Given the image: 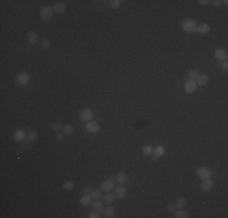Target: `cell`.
<instances>
[{
	"instance_id": "cell-30",
	"label": "cell",
	"mask_w": 228,
	"mask_h": 218,
	"mask_svg": "<svg viewBox=\"0 0 228 218\" xmlns=\"http://www.w3.org/2000/svg\"><path fill=\"white\" fill-rule=\"evenodd\" d=\"M74 188V182L73 181H66L63 183V189L64 190H73Z\"/></svg>"
},
{
	"instance_id": "cell-16",
	"label": "cell",
	"mask_w": 228,
	"mask_h": 218,
	"mask_svg": "<svg viewBox=\"0 0 228 218\" xmlns=\"http://www.w3.org/2000/svg\"><path fill=\"white\" fill-rule=\"evenodd\" d=\"M92 201V196L90 194H84L83 196H80L79 199V202L83 205V206H89Z\"/></svg>"
},
{
	"instance_id": "cell-2",
	"label": "cell",
	"mask_w": 228,
	"mask_h": 218,
	"mask_svg": "<svg viewBox=\"0 0 228 218\" xmlns=\"http://www.w3.org/2000/svg\"><path fill=\"white\" fill-rule=\"evenodd\" d=\"M114 182H115V179L113 177H108V179L103 181L100 184V189L102 192H104V193H109V192H112L114 189Z\"/></svg>"
},
{
	"instance_id": "cell-18",
	"label": "cell",
	"mask_w": 228,
	"mask_h": 218,
	"mask_svg": "<svg viewBox=\"0 0 228 218\" xmlns=\"http://www.w3.org/2000/svg\"><path fill=\"white\" fill-rule=\"evenodd\" d=\"M52 10L53 12L56 13H63L66 11V5L63 2H56L53 6H52Z\"/></svg>"
},
{
	"instance_id": "cell-23",
	"label": "cell",
	"mask_w": 228,
	"mask_h": 218,
	"mask_svg": "<svg viewBox=\"0 0 228 218\" xmlns=\"http://www.w3.org/2000/svg\"><path fill=\"white\" fill-rule=\"evenodd\" d=\"M37 139H38V132H37V131L32 130V131H29V132L27 133V141H29V142H35Z\"/></svg>"
},
{
	"instance_id": "cell-21",
	"label": "cell",
	"mask_w": 228,
	"mask_h": 218,
	"mask_svg": "<svg viewBox=\"0 0 228 218\" xmlns=\"http://www.w3.org/2000/svg\"><path fill=\"white\" fill-rule=\"evenodd\" d=\"M153 154L157 156V158H160L165 154V148L163 146H157L155 148H153Z\"/></svg>"
},
{
	"instance_id": "cell-7",
	"label": "cell",
	"mask_w": 228,
	"mask_h": 218,
	"mask_svg": "<svg viewBox=\"0 0 228 218\" xmlns=\"http://www.w3.org/2000/svg\"><path fill=\"white\" fill-rule=\"evenodd\" d=\"M79 116H80V120H81V121L88 122V121L92 120V118H93V111H92L90 108H84L80 110Z\"/></svg>"
},
{
	"instance_id": "cell-37",
	"label": "cell",
	"mask_w": 228,
	"mask_h": 218,
	"mask_svg": "<svg viewBox=\"0 0 228 218\" xmlns=\"http://www.w3.org/2000/svg\"><path fill=\"white\" fill-rule=\"evenodd\" d=\"M64 136H66V135H64L63 132H58L57 136H56V139H57V141H62V139L64 138Z\"/></svg>"
},
{
	"instance_id": "cell-4",
	"label": "cell",
	"mask_w": 228,
	"mask_h": 218,
	"mask_svg": "<svg viewBox=\"0 0 228 218\" xmlns=\"http://www.w3.org/2000/svg\"><path fill=\"white\" fill-rule=\"evenodd\" d=\"M15 80H16V84H17V85H20V86H26V85L29 84V81H31V76H29L28 73H26V72H21V73L16 76Z\"/></svg>"
},
{
	"instance_id": "cell-34",
	"label": "cell",
	"mask_w": 228,
	"mask_h": 218,
	"mask_svg": "<svg viewBox=\"0 0 228 218\" xmlns=\"http://www.w3.org/2000/svg\"><path fill=\"white\" fill-rule=\"evenodd\" d=\"M88 217H89V218H100V217H101V215H100V212H98V211H95V210H93L92 212H90V213H89V216H88Z\"/></svg>"
},
{
	"instance_id": "cell-3",
	"label": "cell",
	"mask_w": 228,
	"mask_h": 218,
	"mask_svg": "<svg viewBox=\"0 0 228 218\" xmlns=\"http://www.w3.org/2000/svg\"><path fill=\"white\" fill-rule=\"evenodd\" d=\"M39 15H40V18H42L43 21H45V22L50 21V19L52 18V16H53V10H52V6L46 5V6H44V7H42V10H40Z\"/></svg>"
},
{
	"instance_id": "cell-11",
	"label": "cell",
	"mask_w": 228,
	"mask_h": 218,
	"mask_svg": "<svg viewBox=\"0 0 228 218\" xmlns=\"http://www.w3.org/2000/svg\"><path fill=\"white\" fill-rule=\"evenodd\" d=\"M212 188H214V182L211 181V178L204 179V181L201 182V184H200V189H201L203 192H205V193L210 192Z\"/></svg>"
},
{
	"instance_id": "cell-32",
	"label": "cell",
	"mask_w": 228,
	"mask_h": 218,
	"mask_svg": "<svg viewBox=\"0 0 228 218\" xmlns=\"http://www.w3.org/2000/svg\"><path fill=\"white\" fill-rule=\"evenodd\" d=\"M120 4H121V1H120V0H110V1H109L110 7H113V9L119 7V6H120Z\"/></svg>"
},
{
	"instance_id": "cell-8",
	"label": "cell",
	"mask_w": 228,
	"mask_h": 218,
	"mask_svg": "<svg viewBox=\"0 0 228 218\" xmlns=\"http://www.w3.org/2000/svg\"><path fill=\"white\" fill-rule=\"evenodd\" d=\"M197 83L194 81V80H187L184 84H183V90H184V92L186 93H193L195 90H197Z\"/></svg>"
},
{
	"instance_id": "cell-40",
	"label": "cell",
	"mask_w": 228,
	"mask_h": 218,
	"mask_svg": "<svg viewBox=\"0 0 228 218\" xmlns=\"http://www.w3.org/2000/svg\"><path fill=\"white\" fill-rule=\"evenodd\" d=\"M198 2H199V5H208L210 2V0H199Z\"/></svg>"
},
{
	"instance_id": "cell-13",
	"label": "cell",
	"mask_w": 228,
	"mask_h": 218,
	"mask_svg": "<svg viewBox=\"0 0 228 218\" xmlns=\"http://www.w3.org/2000/svg\"><path fill=\"white\" fill-rule=\"evenodd\" d=\"M227 57H228V54L225 49H217V50L215 51V58L219 59V61H221V62L227 61Z\"/></svg>"
},
{
	"instance_id": "cell-36",
	"label": "cell",
	"mask_w": 228,
	"mask_h": 218,
	"mask_svg": "<svg viewBox=\"0 0 228 218\" xmlns=\"http://www.w3.org/2000/svg\"><path fill=\"white\" fill-rule=\"evenodd\" d=\"M220 67H221V69H222L223 72H227V69H228V62H227V61H223V62H221V63H220Z\"/></svg>"
},
{
	"instance_id": "cell-29",
	"label": "cell",
	"mask_w": 228,
	"mask_h": 218,
	"mask_svg": "<svg viewBox=\"0 0 228 218\" xmlns=\"http://www.w3.org/2000/svg\"><path fill=\"white\" fill-rule=\"evenodd\" d=\"M142 152H143V154H144V155L149 156V155H152V154H153V147H152V146H149V144H147V146H144V147H143Z\"/></svg>"
},
{
	"instance_id": "cell-39",
	"label": "cell",
	"mask_w": 228,
	"mask_h": 218,
	"mask_svg": "<svg viewBox=\"0 0 228 218\" xmlns=\"http://www.w3.org/2000/svg\"><path fill=\"white\" fill-rule=\"evenodd\" d=\"M210 2H211V5L215 6V7H219V6L221 5V1H220V0H212V1H210Z\"/></svg>"
},
{
	"instance_id": "cell-20",
	"label": "cell",
	"mask_w": 228,
	"mask_h": 218,
	"mask_svg": "<svg viewBox=\"0 0 228 218\" xmlns=\"http://www.w3.org/2000/svg\"><path fill=\"white\" fill-rule=\"evenodd\" d=\"M115 181L119 183V184H124L128 182V174L124 173V172H119L117 176H115Z\"/></svg>"
},
{
	"instance_id": "cell-6",
	"label": "cell",
	"mask_w": 228,
	"mask_h": 218,
	"mask_svg": "<svg viewBox=\"0 0 228 218\" xmlns=\"http://www.w3.org/2000/svg\"><path fill=\"white\" fill-rule=\"evenodd\" d=\"M26 40L29 45H37V43L39 41V35L35 30H29L26 35Z\"/></svg>"
},
{
	"instance_id": "cell-31",
	"label": "cell",
	"mask_w": 228,
	"mask_h": 218,
	"mask_svg": "<svg viewBox=\"0 0 228 218\" xmlns=\"http://www.w3.org/2000/svg\"><path fill=\"white\" fill-rule=\"evenodd\" d=\"M188 76H189V79H190V80H194V81H195V80H197V78L199 76V72H198L197 69H192V70L188 73Z\"/></svg>"
},
{
	"instance_id": "cell-17",
	"label": "cell",
	"mask_w": 228,
	"mask_h": 218,
	"mask_svg": "<svg viewBox=\"0 0 228 218\" xmlns=\"http://www.w3.org/2000/svg\"><path fill=\"white\" fill-rule=\"evenodd\" d=\"M102 213H103V216H104L106 218L115 217V210H114L113 207H110V206L104 207V209H103V211H102Z\"/></svg>"
},
{
	"instance_id": "cell-35",
	"label": "cell",
	"mask_w": 228,
	"mask_h": 218,
	"mask_svg": "<svg viewBox=\"0 0 228 218\" xmlns=\"http://www.w3.org/2000/svg\"><path fill=\"white\" fill-rule=\"evenodd\" d=\"M176 209H177L176 204H169V205H168V211H169V212H175Z\"/></svg>"
},
{
	"instance_id": "cell-28",
	"label": "cell",
	"mask_w": 228,
	"mask_h": 218,
	"mask_svg": "<svg viewBox=\"0 0 228 218\" xmlns=\"http://www.w3.org/2000/svg\"><path fill=\"white\" fill-rule=\"evenodd\" d=\"M51 130H52L53 132H61V131L63 130V125H61L60 122H53V124L51 125Z\"/></svg>"
},
{
	"instance_id": "cell-27",
	"label": "cell",
	"mask_w": 228,
	"mask_h": 218,
	"mask_svg": "<svg viewBox=\"0 0 228 218\" xmlns=\"http://www.w3.org/2000/svg\"><path fill=\"white\" fill-rule=\"evenodd\" d=\"M176 206H177V209H184L186 206H187V199L186 198H183V196H181V198H179L177 200H176Z\"/></svg>"
},
{
	"instance_id": "cell-14",
	"label": "cell",
	"mask_w": 228,
	"mask_h": 218,
	"mask_svg": "<svg viewBox=\"0 0 228 218\" xmlns=\"http://www.w3.org/2000/svg\"><path fill=\"white\" fill-rule=\"evenodd\" d=\"M210 29H211V27L208 23H201V24L197 26V32L200 34H208L210 32Z\"/></svg>"
},
{
	"instance_id": "cell-15",
	"label": "cell",
	"mask_w": 228,
	"mask_h": 218,
	"mask_svg": "<svg viewBox=\"0 0 228 218\" xmlns=\"http://www.w3.org/2000/svg\"><path fill=\"white\" fill-rule=\"evenodd\" d=\"M208 81H209V75H208V74H199V76H198L197 80H195L197 85H199V86L206 85Z\"/></svg>"
},
{
	"instance_id": "cell-22",
	"label": "cell",
	"mask_w": 228,
	"mask_h": 218,
	"mask_svg": "<svg viewBox=\"0 0 228 218\" xmlns=\"http://www.w3.org/2000/svg\"><path fill=\"white\" fill-rule=\"evenodd\" d=\"M62 132H63L66 136H71V135H73V132H74V127H73L71 124H66V125H63Z\"/></svg>"
},
{
	"instance_id": "cell-25",
	"label": "cell",
	"mask_w": 228,
	"mask_h": 218,
	"mask_svg": "<svg viewBox=\"0 0 228 218\" xmlns=\"http://www.w3.org/2000/svg\"><path fill=\"white\" fill-rule=\"evenodd\" d=\"M174 217L175 218H188L189 216H188V212L187 211H184L183 209H180V210H177V211H175L174 212Z\"/></svg>"
},
{
	"instance_id": "cell-9",
	"label": "cell",
	"mask_w": 228,
	"mask_h": 218,
	"mask_svg": "<svg viewBox=\"0 0 228 218\" xmlns=\"http://www.w3.org/2000/svg\"><path fill=\"white\" fill-rule=\"evenodd\" d=\"M26 138H27V133H26L24 130H22V128H17V130L13 132V141H15V142L21 143V142H23Z\"/></svg>"
},
{
	"instance_id": "cell-19",
	"label": "cell",
	"mask_w": 228,
	"mask_h": 218,
	"mask_svg": "<svg viewBox=\"0 0 228 218\" xmlns=\"http://www.w3.org/2000/svg\"><path fill=\"white\" fill-rule=\"evenodd\" d=\"M115 199H117L115 194H112L110 192L106 193V195H103V201H104V204H108V205H110L112 202H114Z\"/></svg>"
},
{
	"instance_id": "cell-26",
	"label": "cell",
	"mask_w": 228,
	"mask_h": 218,
	"mask_svg": "<svg viewBox=\"0 0 228 218\" xmlns=\"http://www.w3.org/2000/svg\"><path fill=\"white\" fill-rule=\"evenodd\" d=\"M103 192L101 190V189H92L91 192V196L92 199H95V200H100L101 198H103V194H102Z\"/></svg>"
},
{
	"instance_id": "cell-33",
	"label": "cell",
	"mask_w": 228,
	"mask_h": 218,
	"mask_svg": "<svg viewBox=\"0 0 228 218\" xmlns=\"http://www.w3.org/2000/svg\"><path fill=\"white\" fill-rule=\"evenodd\" d=\"M50 46H51V44H50V40H47V39H44V40H42V47H43V49L47 50V49H50Z\"/></svg>"
},
{
	"instance_id": "cell-12",
	"label": "cell",
	"mask_w": 228,
	"mask_h": 218,
	"mask_svg": "<svg viewBox=\"0 0 228 218\" xmlns=\"http://www.w3.org/2000/svg\"><path fill=\"white\" fill-rule=\"evenodd\" d=\"M114 194H115V196H117L118 199H124V198L126 196L128 192H126V188L123 187V184H120V185L115 187V189H114Z\"/></svg>"
},
{
	"instance_id": "cell-24",
	"label": "cell",
	"mask_w": 228,
	"mask_h": 218,
	"mask_svg": "<svg viewBox=\"0 0 228 218\" xmlns=\"http://www.w3.org/2000/svg\"><path fill=\"white\" fill-rule=\"evenodd\" d=\"M92 207H93L95 211H98V212H102L103 209H104L103 207V202L101 200H95L93 204H92Z\"/></svg>"
},
{
	"instance_id": "cell-5",
	"label": "cell",
	"mask_w": 228,
	"mask_h": 218,
	"mask_svg": "<svg viewBox=\"0 0 228 218\" xmlns=\"http://www.w3.org/2000/svg\"><path fill=\"white\" fill-rule=\"evenodd\" d=\"M100 130H101V126L95 120H90L85 124V131L89 133H97V132H100Z\"/></svg>"
},
{
	"instance_id": "cell-1",
	"label": "cell",
	"mask_w": 228,
	"mask_h": 218,
	"mask_svg": "<svg viewBox=\"0 0 228 218\" xmlns=\"http://www.w3.org/2000/svg\"><path fill=\"white\" fill-rule=\"evenodd\" d=\"M181 28L186 33H197V23L192 18H186L181 23Z\"/></svg>"
},
{
	"instance_id": "cell-10",
	"label": "cell",
	"mask_w": 228,
	"mask_h": 218,
	"mask_svg": "<svg viewBox=\"0 0 228 218\" xmlns=\"http://www.w3.org/2000/svg\"><path fill=\"white\" fill-rule=\"evenodd\" d=\"M197 176L200 178V179H208L211 177V171L208 168V167H199L197 170Z\"/></svg>"
},
{
	"instance_id": "cell-38",
	"label": "cell",
	"mask_w": 228,
	"mask_h": 218,
	"mask_svg": "<svg viewBox=\"0 0 228 218\" xmlns=\"http://www.w3.org/2000/svg\"><path fill=\"white\" fill-rule=\"evenodd\" d=\"M83 192H84V194H90V195H91L92 188L91 187H85V188L83 189Z\"/></svg>"
}]
</instances>
